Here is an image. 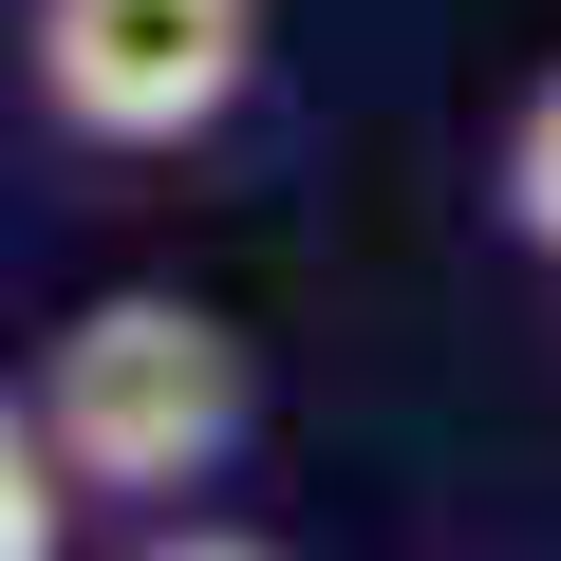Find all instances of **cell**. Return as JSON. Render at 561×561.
Here are the masks:
<instances>
[{
    "mask_svg": "<svg viewBox=\"0 0 561 561\" xmlns=\"http://www.w3.org/2000/svg\"><path fill=\"white\" fill-rule=\"evenodd\" d=\"M20 412L57 431V468L94 486V505H187V486H225L243 468V431H262V375H243V337L206 319V300H169V280H113L94 319H57V356L20 375Z\"/></svg>",
    "mask_w": 561,
    "mask_h": 561,
    "instance_id": "cell-1",
    "label": "cell"
},
{
    "mask_svg": "<svg viewBox=\"0 0 561 561\" xmlns=\"http://www.w3.org/2000/svg\"><path fill=\"white\" fill-rule=\"evenodd\" d=\"M20 76L76 150H206L262 94V0H20Z\"/></svg>",
    "mask_w": 561,
    "mask_h": 561,
    "instance_id": "cell-2",
    "label": "cell"
},
{
    "mask_svg": "<svg viewBox=\"0 0 561 561\" xmlns=\"http://www.w3.org/2000/svg\"><path fill=\"white\" fill-rule=\"evenodd\" d=\"M131 561H280V542H243V524H206V505H169V524H150Z\"/></svg>",
    "mask_w": 561,
    "mask_h": 561,
    "instance_id": "cell-5",
    "label": "cell"
},
{
    "mask_svg": "<svg viewBox=\"0 0 561 561\" xmlns=\"http://www.w3.org/2000/svg\"><path fill=\"white\" fill-rule=\"evenodd\" d=\"M486 225L524 243V262H561V57L505 94V131H486Z\"/></svg>",
    "mask_w": 561,
    "mask_h": 561,
    "instance_id": "cell-3",
    "label": "cell"
},
{
    "mask_svg": "<svg viewBox=\"0 0 561 561\" xmlns=\"http://www.w3.org/2000/svg\"><path fill=\"white\" fill-rule=\"evenodd\" d=\"M76 468H57V431L20 412V393H0V561H76Z\"/></svg>",
    "mask_w": 561,
    "mask_h": 561,
    "instance_id": "cell-4",
    "label": "cell"
}]
</instances>
